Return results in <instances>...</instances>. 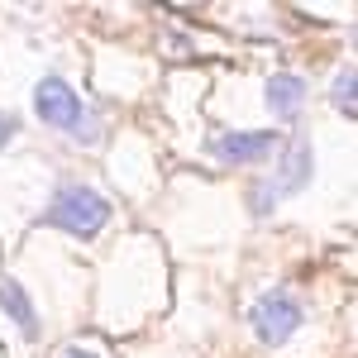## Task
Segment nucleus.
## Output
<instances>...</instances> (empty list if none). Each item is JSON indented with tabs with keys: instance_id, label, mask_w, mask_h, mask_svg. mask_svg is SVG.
Segmentation results:
<instances>
[{
	"instance_id": "9",
	"label": "nucleus",
	"mask_w": 358,
	"mask_h": 358,
	"mask_svg": "<svg viewBox=\"0 0 358 358\" xmlns=\"http://www.w3.org/2000/svg\"><path fill=\"white\" fill-rule=\"evenodd\" d=\"M15 129H20V120L15 115H0V148H5V138L15 134Z\"/></svg>"
},
{
	"instance_id": "3",
	"label": "nucleus",
	"mask_w": 358,
	"mask_h": 358,
	"mask_svg": "<svg viewBox=\"0 0 358 358\" xmlns=\"http://www.w3.org/2000/svg\"><path fill=\"white\" fill-rule=\"evenodd\" d=\"M310 172H315V153H310L306 138H292L287 148H277V177L258 182V192H253V201H248L253 215H273L277 201L306 192V187H310Z\"/></svg>"
},
{
	"instance_id": "2",
	"label": "nucleus",
	"mask_w": 358,
	"mask_h": 358,
	"mask_svg": "<svg viewBox=\"0 0 358 358\" xmlns=\"http://www.w3.org/2000/svg\"><path fill=\"white\" fill-rule=\"evenodd\" d=\"M110 215H115V206L96 192V187L67 182V187L53 192L48 210H43V224H53V229L72 234V239H96V234L110 224Z\"/></svg>"
},
{
	"instance_id": "5",
	"label": "nucleus",
	"mask_w": 358,
	"mask_h": 358,
	"mask_svg": "<svg viewBox=\"0 0 358 358\" xmlns=\"http://www.w3.org/2000/svg\"><path fill=\"white\" fill-rule=\"evenodd\" d=\"M277 148H282V134H273V129H234V134H215L206 143V153L229 167L263 163V158H273Z\"/></svg>"
},
{
	"instance_id": "1",
	"label": "nucleus",
	"mask_w": 358,
	"mask_h": 358,
	"mask_svg": "<svg viewBox=\"0 0 358 358\" xmlns=\"http://www.w3.org/2000/svg\"><path fill=\"white\" fill-rule=\"evenodd\" d=\"M34 110H38V120H43L48 129L77 138V143H86V148H96V143L106 138V129H101L96 110H86L82 101H77V91L62 82L57 72L34 86Z\"/></svg>"
},
{
	"instance_id": "4",
	"label": "nucleus",
	"mask_w": 358,
	"mask_h": 358,
	"mask_svg": "<svg viewBox=\"0 0 358 358\" xmlns=\"http://www.w3.org/2000/svg\"><path fill=\"white\" fill-rule=\"evenodd\" d=\"M306 320V306L296 292H287V287H273V292H263L258 301H253V310H248V325H253V334L263 339V344H287L292 334L301 330Z\"/></svg>"
},
{
	"instance_id": "6",
	"label": "nucleus",
	"mask_w": 358,
	"mask_h": 358,
	"mask_svg": "<svg viewBox=\"0 0 358 358\" xmlns=\"http://www.w3.org/2000/svg\"><path fill=\"white\" fill-rule=\"evenodd\" d=\"M306 106V77H296V72H277L273 82H268V110L277 115V120H296Z\"/></svg>"
},
{
	"instance_id": "8",
	"label": "nucleus",
	"mask_w": 358,
	"mask_h": 358,
	"mask_svg": "<svg viewBox=\"0 0 358 358\" xmlns=\"http://www.w3.org/2000/svg\"><path fill=\"white\" fill-rule=\"evenodd\" d=\"M334 106H339V115H354V72H339V82H334Z\"/></svg>"
},
{
	"instance_id": "10",
	"label": "nucleus",
	"mask_w": 358,
	"mask_h": 358,
	"mask_svg": "<svg viewBox=\"0 0 358 358\" xmlns=\"http://www.w3.org/2000/svg\"><path fill=\"white\" fill-rule=\"evenodd\" d=\"M62 358H101V354H91V349H62Z\"/></svg>"
},
{
	"instance_id": "7",
	"label": "nucleus",
	"mask_w": 358,
	"mask_h": 358,
	"mask_svg": "<svg viewBox=\"0 0 358 358\" xmlns=\"http://www.w3.org/2000/svg\"><path fill=\"white\" fill-rule=\"evenodd\" d=\"M0 306H5V315L20 325V330L34 339L38 334V315H34V306H29V292L20 282H0Z\"/></svg>"
}]
</instances>
